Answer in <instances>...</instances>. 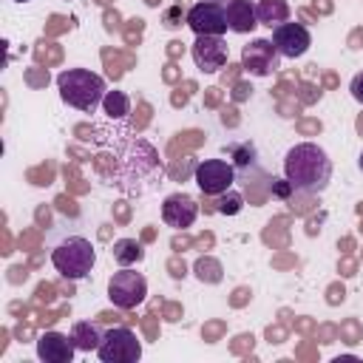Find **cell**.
<instances>
[{
  "label": "cell",
  "mask_w": 363,
  "mask_h": 363,
  "mask_svg": "<svg viewBox=\"0 0 363 363\" xmlns=\"http://www.w3.org/2000/svg\"><path fill=\"white\" fill-rule=\"evenodd\" d=\"M284 176L298 193H323L332 182V159L315 142H298L284 156Z\"/></svg>",
  "instance_id": "cell-1"
},
{
  "label": "cell",
  "mask_w": 363,
  "mask_h": 363,
  "mask_svg": "<svg viewBox=\"0 0 363 363\" xmlns=\"http://www.w3.org/2000/svg\"><path fill=\"white\" fill-rule=\"evenodd\" d=\"M272 45L278 48V54L281 57H286V60H298V57H303L306 51H309V45H312V34H309V28L303 26V23H281L278 28H272Z\"/></svg>",
  "instance_id": "cell-10"
},
{
  "label": "cell",
  "mask_w": 363,
  "mask_h": 363,
  "mask_svg": "<svg viewBox=\"0 0 363 363\" xmlns=\"http://www.w3.org/2000/svg\"><path fill=\"white\" fill-rule=\"evenodd\" d=\"M77 354V346L71 340V335H62V332H43L37 337V357L43 363H71Z\"/></svg>",
  "instance_id": "cell-12"
},
{
  "label": "cell",
  "mask_w": 363,
  "mask_h": 363,
  "mask_svg": "<svg viewBox=\"0 0 363 363\" xmlns=\"http://www.w3.org/2000/svg\"><path fill=\"white\" fill-rule=\"evenodd\" d=\"M196 275H199L201 281H210V284H216V281L221 278L218 267H216L213 261H204V258H199V264H196Z\"/></svg>",
  "instance_id": "cell-20"
},
{
  "label": "cell",
  "mask_w": 363,
  "mask_h": 363,
  "mask_svg": "<svg viewBox=\"0 0 363 363\" xmlns=\"http://www.w3.org/2000/svg\"><path fill=\"white\" fill-rule=\"evenodd\" d=\"M102 363H136L142 357V340L128 326H113L102 332V343L96 349Z\"/></svg>",
  "instance_id": "cell-5"
},
{
  "label": "cell",
  "mask_w": 363,
  "mask_h": 363,
  "mask_svg": "<svg viewBox=\"0 0 363 363\" xmlns=\"http://www.w3.org/2000/svg\"><path fill=\"white\" fill-rule=\"evenodd\" d=\"M196 216H199V204H196V199L187 196V193H170V196L162 201V221H164L167 227H173V230H187V227H193Z\"/></svg>",
  "instance_id": "cell-11"
},
{
  "label": "cell",
  "mask_w": 363,
  "mask_h": 363,
  "mask_svg": "<svg viewBox=\"0 0 363 363\" xmlns=\"http://www.w3.org/2000/svg\"><path fill=\"white\" fill-rule=\"evenodd\" d=\"M54 269L68 281H82L96 267V250L85 235H65L51 250Z\"/></svg>",
  "instance_id": "cell-3"
},
{
  "label": "cell",
  "mask_w": 363,
  "mask_h": 363,
  "mask_svg": "<svg viewBox=\"0 0 363 363\" xmlns=\"http://www.w3.org/2000/svg\"><path fill=\"white\" fill-rule=\"evenodd\" d=\"M111 255H113V261L119 267H133V264H139L145 258V250H142V244L136 238H116L113 247H111Z\"/></svg>",
  "instance_id": "cell-16"
},
{
  "label": "cell",
  "mask_w": 363,
  "mask_h": 363,
  "mask_svg": "<svg viewBox=\"0 0 363 363\" xmlns=\"http://www.w3.org/2000/svg\"><path fill=\"white\" fill-rule=\"evenodd\" d=\"M193 182L204 196H221L235 182V167L227 159H201L193 164Z\"/></svg>",
  "instance_id": "cell-6"
},
{
  "label": "cell",
  "mask_w": 363,
  "mask_h": 363,
  "mask_svg": "<svg viewBox=\"0 0 363 363\" xmlns=\"http://www.w3.org/2000/svg\"><path fill=\"white\" fill-rule=\"evenodd\" d=\"M278 60H281L278 48L272 45V40H264V37H258V40H252V43H247L241 48V68L250 77H269V74H275L278 71Z\"/></svg>",
  "instance_id": "cell-8"
},
{
  "label": "cell",
  "mask_w": 363,
  "mask_h": 363,
  "mask_svg": "<svg viewBox=\"0 0 363 363\" xmlns=\"http://www.w3.org/2000/svg\"><path fill=\"white\" fill-rule=\"evenodd\" d=\"M349 94H352L354 102L363 105V71H357V74L352 77V82H349Z\"/></svg>",
  "instance_id": "cell-22"
},
{
  "label": "cell",
  "mask_w": 363,
  "mask_h": 363,
  "mask_svg": "<svg viewBox=\"0 0 363 363\" xmlns=\"http://www.w3.org/2000/svg\"><path fill=\"white\" fill-rule=\"evenodd\" d=\"M292 190H295V187L289 184V179H286V176H284V179H272V182H269V193H272L275 199H284V201H286V199L292 196Z\"/></svg>",
  "instance_id": "cell-21"
},
{
  "label": "cell",
  "mask_w": 363,
  "mask_h": 363,
  "mask_svg": "<svg viewBox=\"0 0 363 363\" xmlns=\"http://www.w3.org/2000/svg\"><path fill=\"white\" fill-rule=\"evenodd\" d=\"M190 57H193V62H196V68L201 74H218L230 60V48H227V43L221 37L201 34L190 45Z\"/></svg>",
  "instance_id": "cell-9"
},
{
  "label": "cell",
  "mask_w": 363,
  "mask_h": 363,
  "mask_svg": "<svg viewBox=\"0 0 363 363\" xmlns=\"http://www.w3.org/2000/svg\"><path fill=\"white\" fill-rule=\"evenodd\" d=\"M227 153L233 156V167H235V173L252 167V162H255V145H252V142H233V145L227 147Z\"/></svg>",
  "instance_id": "cell-18"
},
{
  "label": "cell",
  "mask_w": 363,
  "mask_h": 363,
  "mask_svg": "<svg viewBox=\"0 0 363 363\" xmlns=\"http://www.w3.org/2000/svg\"><path fill=\"white\" fill-rule=\"evenodd\" d=\"M218 3H224V0H218Z\"/></svg>",
  "instance_id": "cell-25"
},
{
  "label": "cell",
  "mask_w": 363,
  "mask_h": 363,
  "mask_svg": "<svg viewBox=\"0 0 363 363\" xmlns=\"http://www.w3.org/2000/svg\"><path fill=\"white\" fill-rule=\"evenodd\" d=\"M244 210V196L238 193V190H227V193H221V196H216V213H221V216H238Z\"/></svg>",
  "instance_id": "cell-19"
},
{
  "label": "cell",
  "mask_w": 363,
  "mask_h": 363,
  "mask_svg": "<svg viewBox=\"0 0 363 363\" xmlns=\"http://www.w3.org/2000/svg\"><path fill=\"white\" fill-rule=\"evenodd\" d=\"M102 108L111 119H122L130 113V96L125 91H108L105 99H102Z\"/></svg>",
  "instance_id": "cell-17"
},
{
  "label": "cell",
  "mask_w": 363,
  "mask_h": 363,
  "mask_svg": "<svg viewBox=\"0 0 363 363\" xmlns=\"http://www.w3.org/2000/svg\"><path fill=\"white\" fill-rule=\"evenodd\" d=\"M71 340H74L77 352H96L99 343H102V332L91 320H77L71 326Z\"/></svg>",
  "instance_id": "cell-15"
},
{
  "label": "cell",
  "mask_w": 363,
  "mask_h": 363,
  "mask_svg": "<svg viewBox=\"0 0 363 363\" xmlns=\"http://www.w3.org/2000/svg\"><path fill=\"white\" fill-rule=\"evenodd\" d=\"M147 298V278L130 267H119L108 278V301L116 309H136Z\"/></svg>",
  "instance_id": "cell-4"
},
{
  "label": "cell",
  "mask_w": 363,
  "mask_h": 363,
  "mask_svg": "<svg viewBox=\"0 0 363 363\" xmlns=\"http://www.w3.org/2000/svg\"><path fill=\"white\" fill-rule=\"evenodd\" d=\"M57 88H60V99L68 108L79 111V113H94L102 105L105 94H108L105 79L91 68H65V71H60L57 74Z\"/></svg>",
  "instance_id": "cell-2"
},
{
  "label": "cell",
  "mask_w": 363,
  "mask_h": 363,
  "mask_svg": "<svg viewBox=\"0 0 363 363\" xmlns=\"http://www.w3.org/2000/svg\"><path fill=\"white\" fill-rule=\"evenodd\" d=\"M357 167H360V173H363V153H360V159H357Z\"/></svg>",
  "instance_id": "cell-23"
},
{
  "label": "cell",
  "mask_w": 363,
  "mask_h": 363,
  "mask_svg": "<svg viewBox=\"0 0 363 363\" xmlns=\"http://www.w3.org/2000/svg\"><path fill=\"white\" fill-rule=\"evenodd\" d=\"M255 14L258 23L267 28H278L281 23L289 20V3L286 0H258L255 3Z\"/></svg>",
  "instance_id": "cell-14"
},
{
  "label": "cell",
  "mask_w": 363,
  "mask_h": 363,
  "mask_svg": "<svg viewBox=\"0 0 363 363\" xmlns=\"http://www.w3.org/2000/svg\"><path fill=\"white\" fill-rule=\"evenodd\" d=\"M224 9H227V26L233 34H250L258 26L252 0H224Z\"/></svg>",
  "instance_id": "cell-13"
},
{
  "label": "cell",
  "mask_w": 363,
  "mask_h": 363,
  "mask_svg": "<svg viewBox=\"0 0 363 363\" xmlns=\"http://www.w3.org/2000/svg\"><path fill=\"white\" fill-rule=\"evenodd\" d=\"M187 26L196 37L201 34H213V37H224L230 31L227 26V9L224 3L218 0H201V3H193L187 9Z\"/></svg>",
  "instance_id": "cell-7"
},
{
  "label": "cell",
  "mask_w": 363,
  "mask_h": 363,
  "mask_svg": "<svg viewBox=\"0 0 363 363\" xmlns=\"http://www.w3.org/2000/svg\"><path fill=\"white\" fill-rule=\"evenodd\" d=\"M14 3H31V0H14Z\"/></svg>",
  "instance_id": "cell-24"
}]
</instances>
